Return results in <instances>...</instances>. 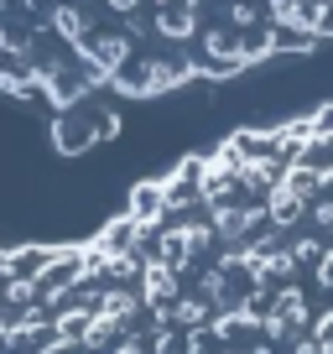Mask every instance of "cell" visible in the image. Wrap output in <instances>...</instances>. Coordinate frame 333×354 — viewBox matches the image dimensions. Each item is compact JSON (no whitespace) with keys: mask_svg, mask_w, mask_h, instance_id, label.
<instances>
[{"mask_svg":"<svg viewBox=\"0 0 333 354\" xmlns=\"http://www.w3.org/2000/svg\"><path fill=\"white\" fill-rule=\"evenodd\" d=\"M318 266H323V281H328V287H333V250H328V255H323V261H318Z\"/></svg>","mask_w":333,"mask_h":354,"instance_id":"obj_12","label":"cell"},{"mask_svg":"<svg viewBox=\"0 0 333 354\" xmlns=\"http://www.w3.org/2000/svg\"><path fill=\"white\" fill-rule=\"evenodd\" d=\"M172 297H178V266H166L162 255L146 261V302H151V308H166Z\"/></svg>","mask_w":333,"mask_h":354,"instance_id":"obj_2","label":"cell"},{"mask_svg":"<svg viewBox=\"0 0 333 354\" xmlns=\"http://www.w3.org/2000/svg\"><path fill=\"white\" fill-rule=\"evenodd\" d=\"M213 354H240V349H213Z\"/></svg>","mask_w":333,"mask_h":354,"instance_id":"obj_14","label":"cell"},{"mask_svg":"<svg viewBox=\"0 0 333 354\" xmlns=\"http://www.w3.org/2000/svg\"><path fill=\"white\" fill-rule=\"evenodd\" d=\"M110 354H146V344H141V339H115Z\"/></svg>","mask_w":333,"mask_h":354,"instance_id":"obj_10","label":"cell"},{"mask_svg":"<svg viewBox=\"0 0 333 354\" xmlns=\"http://www.w3.org/2000/svg\"><path fill=\"white\" fill-rule=\"evenodd\" d=\"M162 313V318H172V323H182V328H203V323H209V308H203V302H172V308H156Z\"/></svg>","mask_w":333,"mask_h":354,"instance_id":"obj_5","label":"cell"},{"mask_svg":"<svg viewBox=\"0 0 333 354\" xmlns=\"http://www.w3.org/2000/svg\"><path fill=\"white\" fill-rule=\"evenodd\" d=\"M297 261H323V250H318V240H302V245H297Z\"/></svg>","mask_w":333,"mask_h":354,"instance_id":"obj_11","label":"cell"},{"mask_svg":"<svg viewBox=\"0 0 333 354\" xmlns=\"http://www.w3.org/2000/svg\"><path fill=\"white\" fill-rule=\"evenodd\" d=\"M57 32L68 42H84V26H78V11H57Z\"/></svg>","mask_w":333,"mask_h":354,"instance_id":"obj_8","label":"cell"},{"mask_svg":"<svg viewBox=\"0 0 333 354\" xmlns=\"http://www.w3.org/2000/svg\"><path fill=\"white\" fill-rule=\"evenodd\" d=\"M131 219H135V224H156V219H166V188H162V183H141V188H135V198H131Z\"/></svg>","mask_w":333,"mask_h":354,"instance_id":"obj_3","label":"cell"},{"mask_svg":"<svg viewBox=\"0 0 333 354\" xmlns=\"http://www.w3.org/2000/svg\"><path fill=\"white\" fill-rule=\"evenodd\" d=\"M182 245H188V255H203L213 245V230L209 224H182Z\"/></svg>","mask_w":333,"mask_h":354,"instance_id":"obj_7","label":"cell"},{"mask_svg":"<svg viewBox=\"0 0 333 354\" xmlns=\"http://www.w3.org/2000/svg\"><path fill=\"white\" fill-rule=\"evenodd\" d=\"M156 6H172V0H156Z\"/></svg>","mask_w":333,"mask_h":354,"instance_id":"obj_16","label":"cell"},{"mask_svg":"<svg viewBox=\"0 0 333 354\" xmlns=\"http://www.w3.org/2000/svg\"><path fill=\"white\" fill-rule=\"evenodd\" d=\"M99 313H104L110 323H120V328H125V323H131L135 313H141V297H135V292H120V287H110V292L99 297Z\"/></svg>","mask_w":333,"mask_h":354,"instance_id":"obj_4","label":"cell"},{"mask_svg":"<svg viewBox=\"0 0 333 354\" xmlns=\"http://www.w3.org/2000/svg\"><path fill=\"white\" fill-rule=\"evenodd\" d=\"M307 203H312V198H307V193H297L287 177H276V183L266 188V214H271V224H276V230H292V224L307 214Z\"/></svg>","mask_w":333,"mask_h":354,"instance_id":"obj_1","label":"cell"},{"mask_svg":"<svg viewBox=\"0 0 333 354\" xmlns=\"http://www.w3.org/2000/svg\"><path fill=\"white\" fill-rule=\"evenodd\" d=\"M0 349H6V328H0Z\"/></svg>","mask_w":333,"mask_h":354,"instance_id":"obj_15","label":"cell"},{"mask_svg":"<svg viewBox=\"0 0 333 354\" xmlns=\"http://www.w3.org/2000/svg\"><path fill=\"white\" fill-rule=\"evenodd\" d=\"M156 32H162V37H178V42H182V37H193V6H188V0H182V11H166V6H162Z\"/></svg>","mask_w":333,"mask_h":354,"instance_id":"obj_6","label":"cell"},{"mask_svg":"<svg viewBox=\"0 0 333 354\" xmlns=\"http://www.w3.org/2000/svg\"><path fill=\"white\" fill-rule=\"evenodd\" d=\"M110 6L115 11H131V6H141V0H110Z\"/></svg>","mask_w":333,"mask_h":354,"instance_id":"obj_13","label":"cell"},{"mask_svg":"<svg viewBox=\"0 0 333 354\" xmlns=\"http://www.w3.org/2000/svg\"><path fill=\"white\" fill-rule=\"evenodd\" d=\"M312 219H318V224H323V234L333 240V198H318V203H312Z\"/></svg>","mask_w":333,"mask_h":354,"instance_id":"obj_9","label":"cell"}]
</instances>
